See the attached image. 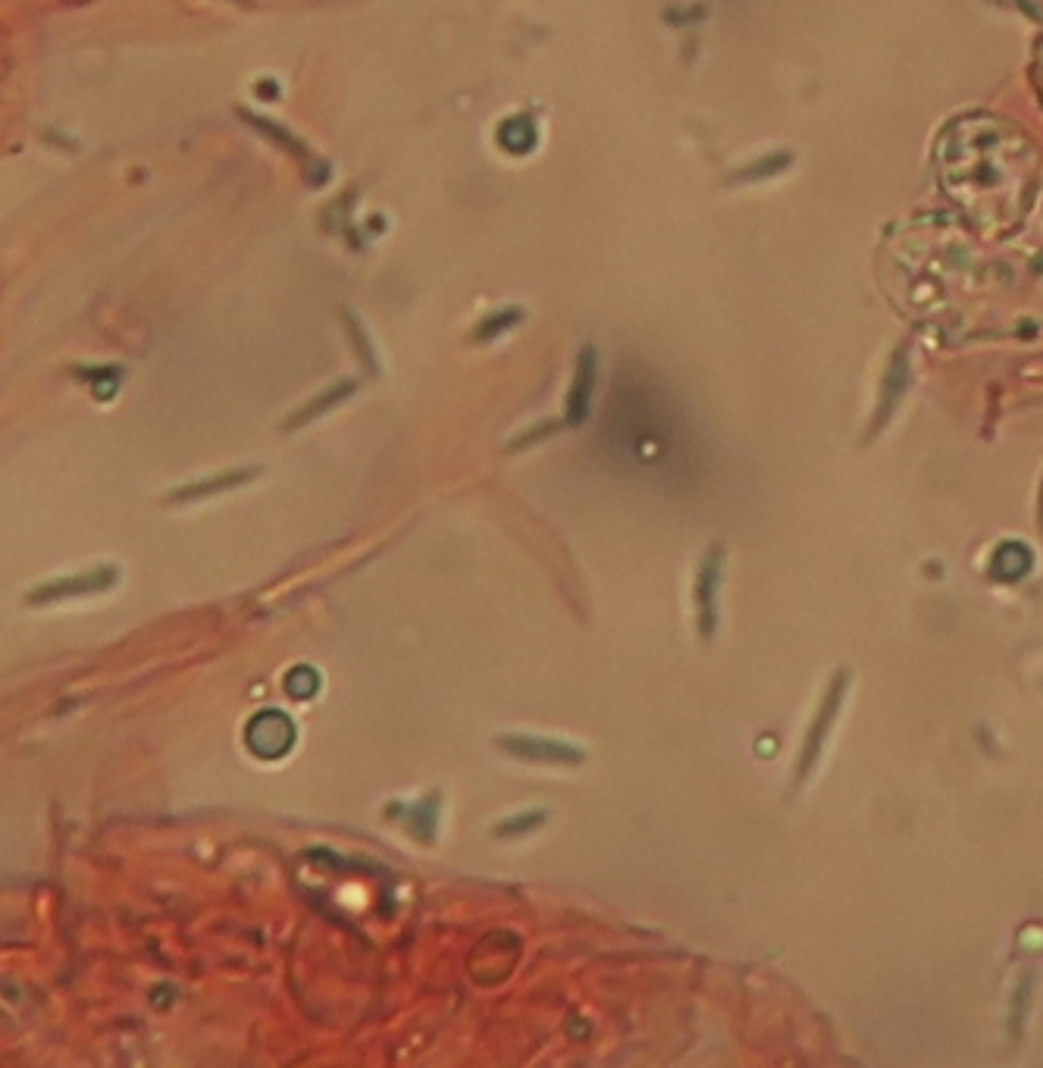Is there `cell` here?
Returning a JSON list of instances; mask_svg holds the SVG:
<instances>
[{
    "instance_id": "6da1fadb",
    "label": "cell",
    "mask_w": 1043,
    "mask_h": 1068,
    "mask_svg": "<svg viewBox=\"0 0 1043 1068\" xmlns=\"http://www.w3.org/2000/svg\"><path fill=\"white\" fill-rule=\"evenodd\" d=\"M245 746L260 762H276L295 746V724L282 711H257L245 727Z\"/></svg>"
},
{
    "instance_id": "7a4b0ae2",
    "label": "cell",
    "mask_w": 1043,
    "mask_h": 1068,
    "mask_svg": "<svg viewBox=\"0 0 1043 1068\" xmlns=\"http://www.w3.org/2000/svg\"><path fill=\"white\" fill-rule=\"evenodd\" d=\"M116 580H120V571L110 564H101V567H91L85 574H73V577H63V580L32 589V596H26V605H51V602H66V599L101 596V592L116 586Z\"/></svg>"
},
{
    "instance_id": "3957f363",
    "label": "cell",
    "mask_w": 1043,
    "mask_h": 1068,
    "mask_svg": "<svg viewBox=\"0 0 1043 1068\" xmlns=\"http://www.w3.org/2000/svg\"><path fill=\"white\" fill-rule=\"evenodd\" d=\"M499 749L520 758V762H539V765H580L583 749L564 740H549V737H530V733H502Z\"/></svg>"
},
{
    "instance_id": "277c9868",
    "label": "cell",
    "mask_w": 1043,
    "mask_h": 1068,
    "mask_svg": "<svg viewBox=\"0 0 1043 1068\" xmlns=\"http://www.w3.org/2000/svg\"><path fill=\"white\" fill-rule=\"evenodd\" d=\"M592 386H596V351L583 348L580 358H577L574 383H571V389H567V398H564V423H567V426H580V423L589 417Z\"/></svg>"
},
{
    "instance_id": "5b68a950",
    "label": "cell",
    "mask_w": 1043,
    "mask_h": 1068,
    "mask_svg": "<svg viewBox=\"0 0 1043 1068\" xmlns=\"http://www.w3.org/2000/svg\"><path fill=\"white\" fill-rule=\"evenodd\" d=\"M257 477V470L248 467V470H229V473H220L217 480H201V483H192V486H182L170 495V505H182V502H198V498H210V495H220V492H232V489H242L245 483H251Z\"/></svg>"
},
{
    "instance_id": "8992f818",
    "label": "cell",
    "mask_w": 1043,
    "mask_h": 1068,
    "mask_svg": "<svg viewBox=\"0 0 1043 1068\" xmlns=\"http://www.w3.org/2000/svg\"><path fill=\"white\" fill-rule=\"evenodd\" d=\"M354 389H358V386H354L351 379H345V383H336V386H329L323 395H317L314 401H307V405H304V408H301V411H298V414L286 423V430H298V426L317 420L320 414L333 411L336 405H342V401H345Z\"/></svg>"
},
{
    "instance_id": "52a82bcc",
    "label": "cell",
    "mask_w": 1043,
    "mask_h": 1068,
    "mask_svg": "<svg viewBox=\"0 0 1043 1068\" xmlns=\"http://www.w3.org/2000/svg\"><path fill=\"white\" fill-rule=\"evenodd\" d=\"M536 141H539V132H536L530 116H508V120L499 126V145L511 154H530Z\"/></svg>"
},
{
    "instance_id": "ba28073f",
    "label": "cell",
    "mask_w": 1043,
    "mask_h": 1068,
    "mask_svg": "<svg viewBox=\"0 0 1043 1068\" xmlns=\"http://www.w3.org/2000/svg\"><path fill=\"white\" fill-rule=\"evenodd\" d=\"M520 320H524V311H520V307H502V311H495V314H489L486 320L477 323V329H473V342L499 339V336H505L508 329H514Z\"/></svg>"
},
{
    "instance_id": "9c48e42d",
    "label": "cell",
    "mask_w": 1043,
    "mask_h": 1068,
    "mask_svg": "<svg viewBox=\"0 0 1043 1068\" xmlns=\"http://www.w3.org/2000/svg\"><path fill=\"white\" fill-rule=\"evenodd\" d=\"M242 116H245V120H248L251 126H257V132H260V135H270L273 141H279L282 148H289L295 157L307 160V148L301 145V141H295V138L289 135V129H282V126H276V123H270V120H260V116H251V113H242Z\"/></svg>"
},
{
    "instance_id": "30bf717a",
    "label": "cell",
    "mask_w": 1043,
    "mask_h": 1068,
    "mask_svg": "<svg viewBox=\"0 0 1043 1068\" xmlns=\"http://www.w3.org/2000/svg\"><path fill=\"white\" fill-rule=\"evenodd\" d=\"M542 821H545V812H527V815H511L508 821H502L499 827H495L492 830V834L495 837H524V834H530V830H536V827H542Z\"/></svg>"
},
{
    "instance_id": "8fae6325",
    "label": "cell",
    "mask_w": 1043,
    "mask_h": 1068,
    "mask_svg": "<svg viewBox=\"0 0 1043 1068\" xmlns=\"http://www.w3.org/2000/svg\"><path fill=\"white\" fill-rule=\"evenodd\" d=\"M317 686H320V677H317L311 668H304V664L286 677V693H289L292 699H311V696H317Z\"/></svg>"
}]
</instances>
